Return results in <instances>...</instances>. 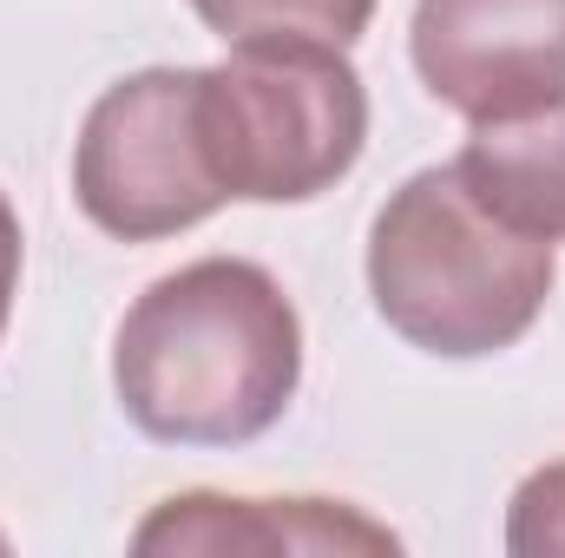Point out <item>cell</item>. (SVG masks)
Masks as SVG:
<instances>
[{"label": "cell", "instance_id": "cell-1", "mask_svg": "<svg viewBox=\"0 0 565 558\" xmlns=\"http://www.w3.org/2000/svg\"><path fill=\"white\" fill-rule=\"evenodd\" d=\"M302 382V315L250 257H198L158 277L119 322L113 395L145 440L244 447Z\"/></svg>", "mask_w": 565, "mask_h": 558}, {"label": "cell", "instance_id": "cell-2", "mask_svg": "<svg viewBox=\"0 0 565 558\" xmlns=\"http://www.w3.org/2000/svg\"><path fill=\"white\" fill-rule=\"evenodd\" d=\"M553 244L507 230L473 204L454 158L415 171L369 230V296L382 322L447 362L513 348L553 296Z\"/></svg>", "mask_w": 565, "mask_h": 558}, {"label": "cell", "instance_id": "cell-3", "mask_svg": "<svg viewBox=\"0 0 565 558\" xmlns=\"http://www.w3.org/2000/svg\"><path fill=\"white\" fill-rule=\"evenodd\" d=\"M198 144L224 197L309 204L369 144V86L335 40H231L198 66Z\"/></svg>", "mask_w": 565, "mask_h": 558}, {"label": "cell", "instance_id": "cell-4", "mask_svg": "<svg viewBox=\"0 0 565 558\" xmlns=\"http://www.w3.org/2000/svg\"><path fill=\"white\" fill-rule=\"evenodd\" d=\"M73 197L119 244L178 237L231 204L198 144V66H145L93 99L73 144Z\"/></svg>", "mask_w": 565, "mask_h": 558}, {"label": "cell", "instance_id": "cell-5", "mask_svg": "<svg viewBox=\"0 0 565 558\" xmlns=\"http://www.w3.org/2000/svg\"><path fill=\"white\" fill-rule=\"evenodd\" d=\"M422 86L467 126L565 99V0H415Z\"/></svg>", "mask_w": 565, "mask_h": 558}, {"label": "cell", "instance_id": "cell-6", "mask_svg": "<svg viewBox=\"0 0 565 558\" xmlns=\"http://www.w3.org/2000/svg\"><path fill=\"white\" fill-rule=\"evenodd\" d=\"M132 552L178 558H277V552H335V558H388L402 552V533L369 519L349 500H237V493H178L145 513Z\"/></svg>", "mask_w": 565, "mask_h": 558}, {"label": "cell", "instance_id": "cell-7", "mask_svg": "<svg viewBox=\"0 0 565 558\" xmlns=\"http://www.w3.org/2000/svg\"><path fill=\"white\" fill-rule=\"evenodd\" d=\"M454 171L473 191V204L493 211L507 230L565 244V99L520 119L473 126Z\"/></svg>", "mask_w": 565, "mask_h": 558}, {"label": "cell", "instance_id": "cell-8", "mask_svg": "<svg viewBox=\"0 0 565 558\" xmlns=\"http://www.w3.org/2000/svg\"><path fill=\"white\" fill-rule=\"evenodd\" d=\"M198 20L224 40H362L375 0H191Z\"/></svg>", "mask_w": 565, "mask_h": 558}, {"label": "cell", "instance_id": "cell-9", "mask_svg": "<svg viewBox=\"0 0 565 558\" xmlns=\"http://www.w3.org/2000/svg\"><path fill=\"white\" fill-rule=\"evenodd\" d=\"M507 552L565 558V460H546L520 480V493L507 506Z\"/></svg>", "mask_w": 565, "mask_h": 558}, {"label": "cell", "instance_id": "cell-10", "mask_svg": "<svg viewBox=\"0 0 565 558\" xmlns=\"http://www.w3.org/2000/svg\"><path fill=\"white\" fill-rule=\"evenodd\" d=\"M20 217H13V204H7V191H0V335H7V315H13V296H20Z\"/></svg>", "mask_w": 565, "mask_h": 558}, {"label": "cell", "instance_id": "cell-11", "mask_svg": "<svg viewBox=\"0 0 565 558\" xmlns=\"http://www.w3.org/2000/svg\"><path fill=\"white\" fill-rule=\"evenodd\" d=\"M0 552H7V533H0Z\"/></svg>", "mask_w": 565, "mask_h": 558}]
</instances>
